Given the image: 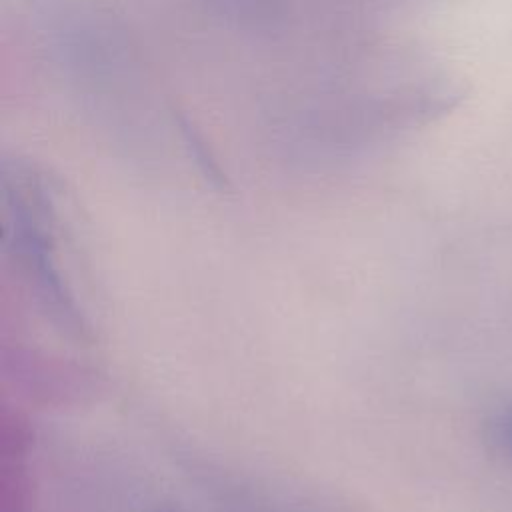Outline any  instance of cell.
<instances>
[{
	"mask_svg": "<svg viewBox=\"0 0 512 512\" xmlns=\"http://www.w3.org/2000/svg\"><path fill=\"white\" fill-rule=\"evenodd\" d=\"M6 244L30 280L42 310L68 336L88 342L90 326L60 274L54 240V206L42 178L16 166L4 172Z\"/></svg>",
	"mask_w": 512,
	"mask_h": 512,
	"instance_id": "cell-1",
	"label": "cell"
},
{
	"mask_svg": "<svg viewBox=\"0 0 512 512\" xmlns=\"http://www.w3.org/2000/svg\"><path fill=\"white\" fill-rule=\"evenodd\" d=\"M4 372L28 400L42 406H76L92 400L100 380L88 366L34 350H4Z\"/></svg>",
	"mask_w": 512,
	"mask_h": 512,
	"instance_id": "cell-2",
	"label": "cell"
},
{
	"mask_svg": "<svg viewBox=\"0 0 512 512\" xmlns=\"http://www.w3.org/2000/svg\"><path fill=\"white\" fill-rule=\"evenodd\" d=\"M36 500V480L26 460L0 464V512H30Z\"/></svg>",
	"mask_w": 512,
	"mask_h": 512,
	"instance_id": "cell-3",
	"label": "cell"
},
{
	"mask_svg": "<svg viewBox=\"0 0 512 512\" xmlns=\"http://www.w3.org/2000/svg\"><path fill=\"white\" fill-rule=\"evenodd\" d=\"M36 432L20 410H2L0 416V456L2 460H26L34 448Z\"/></svg>",
	"mask_w": 512,
	"mask_h": 512,
	"instance_id": "cell-4",
	"label": "cell"
},
{
	"mask_svg": "<svg viewBox=\"0 0 512 512\" xmlns=\"http://www.w3.org/2000/svg\"><path fill=\"white\" fill-rule=\"evenodd\" d=\"M482 428L490 450L512 462V400L490 410Z\"/></svg>",
	"mask_w": 512,
	"mask_h": 512,
	"instance_id": "cell-5",
	"label": "cell"
}]
</instances>
